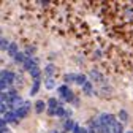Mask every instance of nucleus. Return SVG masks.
<instances>
[{"instance_id":"7c9ffc66","label":"nucleus","mask_w":133,"mask_h":133,"mask_svg":"<svg viewBox=\"0 0 133 133\" xmlns=\"http://www.w3.org/2000/svg\"><path fill=\"white\" fill-rule=\"evenodd\" d=\"M127 133H133V130H130V131H127Z\"/></svg>"},{"instance_id":"2eb2a0df","label":"nucleus","mask_w":133,"mask_h":133,"mask_svg":"<svg viewBox=\"0 0 133 133\" xmlns=\"http://www.w3.org/2000/svg\"><path fill=\"white\" fill-rule=\"evenodd\" d=\"M117 116H119V121H121V124H125V122L128 121V112H127L125 109H121Z\"/></svg>"},{"instance_id":"393cba45","label":"nucleus","mask_w":133,"mask_h":133,"mask_svg":"<svg viewBox=\"0 0 133 133\" xmlns=\"http://www.w3.org/2000/svg\"><path fill=\"white\" fill-rule=\"evenodd\" d=\"M6 111H8V106L5 103H0V114H5Z\"/></svg>"},{"instance_id":"0eeeda50","label":"nucleus","mask_w":133,"mask_h":133,"mask_svg":"<svg viewBox=\"0 0 133 133\" xmlns=\"http://www.w3.org/2000/svg\"><path fill=\"white\" fill-rule=\"evenodd\" d=\"M44 109H46V103L43 102V100H38V102H35V112H37V114L44 112Z\"/></svg>"},{"instance_id":"2f4dec72","label":"nucleus","mask_w":133,"mask_h":133,"mask_svg":"<svg viewBox=\"0 0 133 133\" xmlns=\"http://www.w3.org/2000/svg\"><path fill=\"white\" fill-rule=\"evenodd\" d=\"M0 94H2V92H0Z\"/></svg>"},{"instance_id":"6e6552de","label":"nucleus","mask_w":133,"mask_h":133,"mask_svg":"<svg viewBox=\"0 0 133 133\" xmlns=\"http://www.w3.org/2000/svg\"><path fill=\"white\" fill-rule=\"evenodd\" d=\"M29 73H30V76H32V79H33V81L40 79V76H41V70L38 68V65H37V66H33V68H32Z\"/></svg>"},{"instance_id":"4be33fe9","label":"nucleus","mask_w":133,"mask_h":133,"mask_svg":"<svg viewBox=\"0 0 133 133\" xmlns=\"http://www.w3.org/2000/svg\"><path fill=\"white\" fill-rule=\"evenodd\" d=\"M35 51H37V48H35V46H27L24 56H33V54H35Z\"/></svg>"},{"instance_id":"f03ea898","label":"nucleus","mask_w":133,"mask_h":133,"mask_svg":"<svg viewBox=\"0 0 133 133\" xmlns=\"http://www.w3.org/2000/svg\"><path fill=\"white\" fill-rule=\"evenodd\" d=\"M14 73L13 71H10V70H2L0 71V81H5L6 84H11V82L14 81Z\"/></svg>"},{"instance_id":"f257e3e1","label":"nucleus","mask_w":133,"mask_h":133,"mask_svg":"<svg viewBox=\"0 0 133 133\" xmlns=\"http://www.w3.org/2000/svg\"><path fill=\"white\" fill-rule=\"evenodd\" d=\"M97 121H98V124L102 127H111L116 122V117L112 114H109V112H103V114H100L97 117Z\"/></svg>"},{"instance_id":"ddd939ff","label":"nucleus","mask_w":133,"mask_h":133,"mask_svg":"<svg viewBox=\"0 0 133 133\" xmlns=\"http://www.w3.org/2000/svg\"><path fill=\"white\" fill-rule=\"evenodd\" d=\"M75 82H76V84H79V86H84L86 82H87V76L86 75H76Z\"/></svg>"},{"instance_id":"423d86ee","label":"nucleus","mask_w":133,"mask_h":133,"mask_svg":"<svg viewBox=\"0 0 133 133\" xmlns=\"http://www.w3.org/2000/svg\"><path fill=\"white\" fill-rule=\"evenodd\" d=\"M81 87H82V94H84V95H87V97H89V95H92L94 86H92V82H90V81H87L86 84H84V86H81Z\"/></svg>"},{"instance_id":"bb28decb","label":"nucleus","mask_w":133,"mask_h":133,"mask_svg":"<svg viewBox=\"0 0 133 133\" xmlns=\"http://www.w3.org/2000/svg\"><path fill=\"white\" fill-rule=\"evenodd\" d=\"M48 116H56V109H51V108H48Z\"/></svg>"},{"instance_id":"5701e85b","label":"nucleus","mask_w":133,"mask_h":133,"mask_svg":"<svg viewBox=\"0 0 133 133\" xmlns=\"http://www.w3.org/2000/svg\"><path fill=\"white\" fill-rule=\"evenodd\" d=\"M56 116H57V117H65V109L62 106H57L56 108Z\"/></svg>"},{"instance_id":"1a4fd4ad","label":"nucleus","mask_w":133,"mask_h":133,"mask_svg":"<svg viewBox=\"0 0 133 133\" xmlns=\"http://www.w3.org/2000/svg\"><path fill=\"white\" fill-rule=\"evenodd\" d=\"M54 73H56V65H52V63H48V65L44 66V75H46L48 78H51Z\"/></svg>"},{"instance_id":"b1692460","label":"nucleus","mask_w":133,"mask_h":133,"mask_svg":"<svg viewBox=\"0 0 133 133\" xmlns=\"http://www.w3.org/2000/svg\"><path fill=\"white\" fill-rule=\"evenodd\" d=\"M8 40H5V38H0V49H6L8 48Z\"/></svg>"},{"instance_id":"a878e982","label":"nucleus","mask_w":133,"mask_h":133,"mask_svg":"<svg viewBox=\"0 0 133 133\" xmlns=\"http://www.w3.org/2000/svg\"><path fill=\"white\" fill-rule=\"evenodd\" d=\"M71 116H73V111H71V109H65V117H66V119H70Z\"/></svg>"},{"instance_id":"a211bd4d","label":"nucleus","mask_w":133,"mask_h":133,"mask_svg":"<svg viewBox=\"0 0 133 133\" xmlns=\"http://www.w3.org/2000/svg\"><path fill=\"white\" fill-rule=\"evenodd\" d=\"M13 57H14V62H16V63H22V62L25 60V56H24V52H16Z\"/></svg>"},{"instance_id":"412c9836","label":"nucleus","mask_w":133,"mask_h":133,"mask_svg":"<svg viewBox=\"0 0 133 133\" xmlns=\"http://www.w3.org/2000/svg\"><path fill=\"white\" fill-rule=\"evenodd\" d=\"M89 76H90V79H94V81H97V82H98V81H102V75H100L98 71H95V70H92Z\"/></svg>"},{"instance_id":"39448f33","label":"nucleus","mask_w":133,"mask_h":133,"mask_svg":"<svg viewBox=\"0 0 133 133\" xmlns=\"http://www.w3.org/2000/svg\"><path fill=\"white\" fill-rule=\"evenodd\" d=\"M22 65H24V68L27 70V71H30L32 68H33V66H37V60H33V59H25L24 62H22Z\"/></svg>"},{"instance_id":"20e7f679","label":"nucleus","mask_w":133,"mask_h":133,"mask_svg":"<svg viewBox=\"0 0 133 133\" xmlns=\"http://www.w3.org/2000/svg\"><path fill=\"white\" fill-rule=\"evenodd\" d=\"M40 87H41V81H40V79L33 81V84H32V87H30L29 94H30L32 97H33V95H37V94H38V90H40Z\"/></svg>"},{"instance_id":"7ed1b4c3","label":"nucleus","mask_w":133,"mask_h":133,"mask_svg":"<svg viewBox=\"0 0 133 133\" xmlns=\"http://www.w3.org/2000/svg\"><path fill=\"white\" fill-rule=\"evenodd\" d=\"M3 121H5L6 124H10V122H18V119H16V114H14V111H6V112L3 114Z\"/></svg>"},{"instance_id":"dca6fc26","label":"nucleus","mask_w":133,"mask_h":133,"mask_svg":"<svg viewBox=\"0 0 133 133\" xmlns=\"http://www.w3.org/2000/svg\"><path fill=\"white\" fill-rule=\"evenodd\" d=\"M68 89H70L68 86H59L57 87V94H59V97L62 100H63V97H65V94H66V90H68Z\"/></svg>"},{"instance_id":"4468645a","label":"nucleus","mask_w":133,"mask_h":133,"mask_svg":"<svg viewBox=\"0 0 133 133\" xmlns=\"http://www.w3.org/2000/svg\"><path fill=\"white\" fill-rule=\"evenodd\" d=\"M6 52H8L10 56H14L16 52H18V44H16V43H10L8 48H6Z\"/></svg>"},{"instance_id":"c85d7f7f","label":"nucleus","mask_w":133,"mask_h":133,"mask_svg":"<svg viewBox=\"0 0 133 133\" xmlns=\"http://www.w3.org/2000/svg\"><path fill=\"white\" fill-rule=\"evenodd\" d=\"M78 133H87V128L86 127H79V131Z\"/></svg>"},{"instance_id":"cd10ccee","label":"nucleus","mask_w":133,"mask_h":133,"mask_svg":"<svg viewBox=\"0 0 133 133\" xmlns=\"http://www.w3.org/2000/svg\"><path fill=\"white\" fill-rule=\"evenodd\" d=\"M3 127H6V122H5L2 117H0V128H3Z\"/></svg>"},{"instance_id":"f8f14e48","label":"nucleus","mask_w":133,"mask_h":133,"mask_svg":"<svg viewBox=\"0 0 133 133\" xmlns=\"http://www.w3.org/2000/svg\"><path fill=\"white\" fill-rule=\"evenodd\" d=\"M111 130H112V133H124V125L121 122H114L111 125Z\"/></svg>"},{"instance_id":"c756f323","label":"nucleus","mask_w":133,"mask_h":133,"mask_svg":"<svg viewBox=\"0 0 133 133\" xmlns=\"http://www.w3.org/2000/svg\"><path fill=\"white\" fill-rule=\"evenodd\" d=\"M41 5H43V6H48L49 2H48V0H41Z\"/></svg>"},{"instance_id":"6ab92c4d","label":"nucleus","mask_w":133,"mask_h":133,"mask_svg":"<svg viewBox=\"0 0 133 133\" xmlns=\"http://www.w3.org/2000/svg\"><path fill=\"white\" fill-rule=\"evenodd\" d=\"M63 100H65V102H73V100H75V94H73V90H71V89L66 90V94H65Z\"/></svg>"},{"instance_id":"9b49d317","label":"nucleus","mask_w":133,"mask_h":133,"mask_svg":"<svg viewBox=\"0 0 133 133\" xmlns=\"http://www.w3.org/2000/svg\"><path fill=\"white\" fill-rule=\"evenodd\" d=\"M48 106L51 108V109H56L57 106H62V103L59 102L57 98H54V97H52V98H49V100H48Z\"/></svg>"},{"instance_id":"f3484780","label":"nucleus","mask_w":133,"mask_h":133,"mask_svg":"<svg viewBox=\"0 0 133 133\" xmlns=\"http://www.w3.org/2000/svg\"><path fill=\"white\" fill-rule=\"evenodd\" d=\"M75 125H76V124H75V122H73L71 119H66V121H65V124H63V128H65L66 131H71Z\"/></svg>"},{"instance_id":"9d476101","label":"nucleus","mask_w":133,"mask_h":133,"mask_svg":"<svg viewBox=\"0 0 133 133\" xmlns=\"http://www.w3.org/2000/svg\"><path fill=\"white\" fill-rule=\"evenodd\" d=\"M44 87H46L48 90L56 89V81H54L52 78H46V79H44Z\"/></svg>"},{"instance_id":"aec40b11","label":"nucleus","mask_w":133,"mask_h":133,"mask_svg":"<svg viewBox=\"0 0 133 133\" xmlns=\"http://www.w3.org/2000/svg\"><path fill=\"white\" fill-rule=\"evenodd\" d=\"M65 82L66 84H71V82H75V79H76V75L75 73H68V75H65Z\"/></svg>"}]
</instances>
